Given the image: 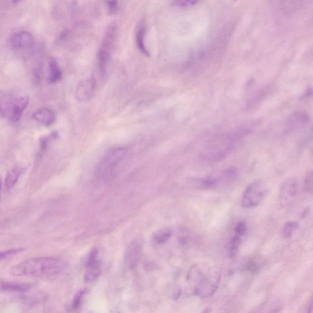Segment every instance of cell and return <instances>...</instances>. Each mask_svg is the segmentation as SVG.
Listing matches in <instances>:
<instances>
[{"instance_id":"obj_1","label":"cell","mask_w":313,"mask_h":313,"mask_svg":"<svg viewBox=\"0 0 313 313\" xmlns=\"http://www.w3.org/2000/svg\"><path fill=\"white\" fill-rule=\"evenodd\" d=\"M66 266V263L59 258H34L24 261L12 267L11 274L17 277L52 278L61 274Z\"/></svg>"},{"instance_id":"obj_2","label":"cell","mask_w":313,"mask_h":313,"mask_svg":"<svg viewBox=\"0 0 313 313\" xmlns=\"http://www.w3.org/2000/svg\"><path fill=\"white\" fill-rule=\"evenodd\" d=\"M187 280L195 294L205 299L214 294L218 289L220 275L208 265L195 264L188 272Z\"/></svg>"},{"instance_id":"obj_3","label":"cell","mask_w":313,"mask_h":313,"mask_svg":"<svg viewBox=\"0 0 313 313\" xmlns=\"http://www.w3.org/2000/svg\"><path fill=\"white\" fill-rule=\"evenodd\" d=\"M128 150L124 147H114L104 154L99 160L94 171L96 177L99 180H107L126 156Z\"/></svg>"},{"instance_id":"obj_4","label":"cell","mask_w":313,"mask_h":313,"mask_svg":"<svg viewBox=\"0 0 313 313\" xmlns=\"http://www.w3.org/2000/svg\"><path fill=\"white\" fill-rule=\"evenodd\" d=\"M28 104V97H14L4 93L1 96V115L12 123H17L22 118Z\"/></svg>"},{"instance_id":"obj_5","label":"cell","mask_w":313,"mask_h":313,"mask_svg":"<svg viewBox=\"0 0 313 313\" xmlns=\"http://www.w3.org/2000/svg\"><path fill=\"white\" fill-rule=\"evenodd\" d=\"M116 28L115 25H111L105 32L98 52V66L102 75H105L109 61L111 58V51L115 42Z\"/></svg>"},{"instance_id":"obj_6","label":"cell","mask_w":313,"mask_h":313,"mask_svg":"<svg viewBox=\"0 0 313 313\" xmlns=\"http://www.w3.org/2000/svg\"><path fill=\"white\" fill-rule=\"evenodd\" d=\"M267 193V187L263 181L257 180L246 188L242 198V205L246 208H253L260 205Z\"/></svg>"},{"instance_id":"obj_7","label":"cell","mask_w":313,"mask_h":313,"mask_svg":"<svg viewBox=\"0 0 313 313\" xmlns=\"http://www.w3.org/2000/svg\"><path fill=\"white\" fill-rule=\"evenodd\" d=\"M102 273V263L99 251L94 248L89 252L86 261L84 281L86 283H93L98 280Z\"/></svg>"},{"instance_id":"obj_8","label":"cell","mask_w":313,"mask_h":313,"mask_svg":"<svg viewBox=\"0 0 313 313\" xmlns=\"http://www.w3.org/2000/svg\"><path fill=\"white\" fill-rule=\"evenodd\" d=\"M299 192V183L296 179L290 178L283 183L280 193V205L283 208L292 205L297 198Z\"/></svg>"},{"instance_id":"obj_9","label":"cell","mask_w":313,"mask_h":313,"mask_svg":"<svg viewBox=\"0 0 313 313\" xmlns=\"http://www.w3.org/2000/svg\"><path fill=\"white\" fill-rule=\"evenodd\" d=\"M9 42L10 46L13 51H23L33 46L34 38L29 32L22 31L13 34Z\"/></svg>"},{"instance_id":"obj_10","label":"cell","mask_w":313,"mask_h":313,"mask_svg":"<svg viewBox=\"0 0 313 313\" xmlns=\"http://www.w3.org/2000/svg\"><path fill=\"white\" fill-rule=\"evenodd\" d=\"M96 81L95 78H91L81 81L77 86L76 96L79 102L90 100L95 92Z\"/></svg>"},{"instance_id":"obj_11","label":"cell","mask_w":313,"mask_h":313,"mask_svg":"<svg viewBox=\"0 0 313 313\" xmlns=\"http://www.w3.org/2000/svg\"><path fill=\"white\" fill-rule=\"evenodd\" d=\"M33 118L38 123L46 126H51L56 121V115L51 109L44 108L36 111Z\"/></svg>"},{"instance_id":"obj_12","label":"cell","mask_w":313,"mask_h":313,"mask_svg":"<svg viewBox=\"0 0 313 313\" xmlns=\"http://www.w3.org/2000/svg\"><path fill=\"white\" fill-rule=\"evenodd\" d=\"M140 250L138 243L133 242L129 245L125 255V263L127 266L130 269L135 266L140 255Z\"/></svg>"},{"instance_id":"obj_13","label":"cell","mask_w":313,"mask_h":313,"mask_svg":"<svg viewBox=\"0 0 313 313\" xmlns=\"http://www.w3.org/2000/svg\"><path fill=\"white\" fill-rule=\"evenodd\" d=\"M24 168L21 166H16L12 168L7 173L4 180V187L7 191H10L16 185L20 176L23 172Z\"/></svg>"},{"instance_id":"obj_14","label":"cell","mask_w":313,"mask_h":313,"mask_svg":"<svg viewBox=\"0 0 313 313\" xmlns=\"http://www.w3.org/2000/svg\"><path fill=\"white\" fill-rule=\"evenodd\" d=\"M63 78V73L58 63L53 58L50 59L49 63V72L47 79L50 84H55L61 80Z\"/></svg>"},{"instance_id":"obj_15","label":"cell","mask_w":313,"mask_h":313,"mask_svg":"<svg viewBox=\"0 0 313 313\" xmlns=\"http://www.w3.org/2000/svg\"><path fill=\"white\" fill-rule=\"evenodd\" d=\"M146 25L145 22H141L138 24L136 27L135 39L136 46L145 55L149 56V52L146 49L145 44V36L146 34Z\"/></svg>"},{"instance_id":"obj_16","label":"cell","mask_w":313,"mask_h":313,"mask_svg":"<svg viewBox=\"0 0 313 313\" xmlns=\"http://www.w3.org/2000/svg\"><path fill=\"white\" fill-rule=\"evenodd\" d=\"M31 287V285L1 281V289L6 292H24Z\"/></svg>"},{"instance_id":"obj_17","label":"cell","mask_w":313,"mask_h":313,"mask_svg":"<svg viewBox=\"0 0 313 313\" xmlns=\"http://www.w3.org/2000/svg\"><path fill=\"white\" fill-rule=\"evenodd\" d=\"M172 235V232L168 228H163L156 232L153 235V240L156 243L161 244L168 241Z\"/></svg>"},{"instance_id":"obj_18","label":"cell","mask_w":313,"mask_h":313,"mask_svg":"<svg viewBox=\"0 0 313 313\" xmlns=\"http://www.w3.org/2000/svg\"><path fill=\"white\" fill-rule=\"evenodd\" d=\"M86 289H82L77 293L73 301L71 302L70 307H69V309H70L71 311H76V310H78L80 308L82 302H83L84 297L86 294Z\"/></svg>"},{"instance_id":"obj_19","label":"cell","mask_w":313,"mask_h":313,"mask_svg":"<svg viewBox=\"0 0 313 313\" xmlns=\"http://www.w3.org/2000/svg\"><path fill=\"white\" fill-rule=\"evenodd\" d=\"M299 228V224L296 222H288L284 226L283 229V235L286 238H290L295 231Z\"/></svg>"},{"instance_id":"obj_20","label":"cell","mask_w":313,"mask_h":313,"mask_svg":"<svg viewBox=\"0 0 313 313\" xmlns=\"http://www.w3.org/2000/svg\"><path fill=\"white\" fill-rule=\"evenodd\" d=\"M199 0H171L170 3L180 8H189L198 3Z\"/></svg>"},{"instance_id":"obj_21","label":"cell","mask_w":313,"mask_h":313,"mask_svg":"<svg viewBox=\"0 0 313 313\" xmlns=\"http://www.w3.org/2000/svg\"><path fill=\"white\" fill-rule=\"evenodd\" d=\"M304 190L309 194L313 193V170H310L305 176L304 180Z\"/></svg>"},{"instance_id":"obj_22","label":"cell","mask_w":313,"mask_h":313,"mask_svg":"<svg viewBox=\"0 0 313 313\" xmlns=\"http://www.w3.org/2000/svg\"><path fill=\"white\" fill-rule=\"evenodd\" d=\"M241 242L240 236L236 235L233 237L232 243H231L230 247V255L231 257H233L237 254L238 247Z\"/></svg>"},{"instance_id":"obj_23","label":"cell","mask_w":313,"mask_h":313,"mask_svg":"<svg viewBox=\"0 0 313 313\" xmlns=\"http://www.w3.org/2000/svg\"><path fill=\"white\" fill-rule=\"evenodd\" d=\"M23 251L24 248H14V249L7 250L6 252H1L0 258H1V260L7 259V258L13 257V256L16 255L18 253L23 252Z\"/></svg>"},{"instance_id":"obj_24","label":"cell","mask_w":313,"mask_h":313,"mask_svg":"<svg viewBox=\"0 0 313 313\" xmlns=\"http://www.w3.org/2000/svg\"><path fill=\"white\" fill-rule=\"evenodd\" d=\"M235 234L238 235H243L247 232V226L243 222L238 223L235 229Z\"/></svg>"},{"instance_id":"obj_25","label":"cell","mask_w":313,"mask_h":313,"mask_svg":"<svg viewBox=\"0 0 313 313\" xmlns=\"http://www.w3.org/2000/svg\"><path fill=\"white\" fill-rule=\"evenodd\" d=\"M181 294V290L180 289L176 290L173 295V299H178L180 297Z\"/></svg>"}]
</instances>
